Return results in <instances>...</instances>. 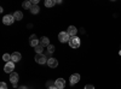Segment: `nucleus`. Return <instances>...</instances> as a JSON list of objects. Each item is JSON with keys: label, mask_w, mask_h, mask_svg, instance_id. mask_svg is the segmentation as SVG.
<instances>
[{"label": "nucleus", "mask_w": 121, "mask_h": 89, "mask_svg": "<svg viewBox=\"0 0 121 89\" xmlns=\"http://www.w3.org/2000/svg\"><path fill=\"white\" fill-rule=\"evenodd\" d=\"M58 40H59V42L65 43V42H69L70 36H69V34H68L67 31H60V33L58 34Z\"/></svg>", "instance_id": "nucleus-1"}, {"label": "nucleus", "mask_w": 121, "mask_h": 89, "mask_svg": "<svg viewBox=\"0 0 121 89\" xmlns=\"http://www.w3.org/2000/svg\"><path fill=\"white\" fill-rule=\"evenodd\" d=\"M80 39L78 36H73V37H70V40H69V46L72 47V48H79L80 47Z\"/></svg>", "instance_id": "nucleus-2"}, {"label": "nucleus", "mask_w": 121, "mask_h": 89, "mask_svg": "<svg viewBox=\"0 0 121 89\" xmlns=\"http://www.w3.org/2000/svg\"><path fill=\"white\" fill-rule=\"evenodd\" d=\"M13 22H15L13 15H6V16L3 17V23H4L5 25H11Z\"/></svg>", "instance_id": "nucleus-3"}, {"label": "nucleus", "mask_w": 121, "mask_h": 89, "mask_svg": "<svg viewBox=\"0 0 121 89\" xmlns=\"http://www.w3.org/2000/svg\"><path fill=\"white\" fill-rule=\"evenodd\" d=\"M13 69H15V63H13V62H9V63H6L5 66H4V71H5L6 74H12V72H13Z\"/></svg>", "instance_id": "nucleus-4"}, {"label": "nucleus", "mask_w": 121, "mask_h": 89, "mask_svg": "<svg viewBox=\"0 0 121 89\" xmlns=\"http://www.w3.org/2000/svg\"><path fill=\"white\" fill-rule=\"evenodd\" d=\"M35 62L38 63V64H40V65H43V64H45V63H47V60H46V55L45 54H36L35 55Z\"/></svg>", "instance_id": "nucleus-5"}, {"label": "nucleus", "mask_w": 121, "mask_h": 89, "mask_svg": "<svg viewBox=\"0 0 121 89\" xmlns=\"http://www.w3.org/2000/svg\"><path fill=\"white\" fill-rule=\"evenodd\" d=\"M18 80H19V77H18V74H17V72L10 74V82L13 84V87H17V82H18Z\"/></svg>", "instance_id": "nucleus-6"}, {"label": "nucleus", "mask_w": 121, "mask_h": 89, "mask_svg": "<svg viewBox=\"0 0 121 89\" xmlns=\"http://www.w3.org/2000/svg\"><path fill=\"white\" fill-rule=\"evenodd\" d=\"M47 65H48V67L55 69V67L58 66V60H57L56 58H48L47 59Z\"/></svg>", "instance_id": "nucleus-7"}, {"label": "nucleus", "mask_w": 121, "mask_h": 89, "mask_svg": "<svg viewBox=\"0 0 121 89\" xmlns=\"http://www.w3.org/2000/svg\"><path fill=\"white\" fill-rule=\"evenodd\" d=\"M29 45L32 46V47H38L40 43H39V40H38V37H36V35H32L30 36V40H29Z\"/></svg>", "instance_id": "nucleus-8"}, {"label": "nucleus", "mask_w": 121, "mask_h": 89, "mask_svg": "<svg viewBox=\"0 0 121 89\" xmlns=\"http://www.w3.org/2000/svg\"><path fill=\"white\" fill-rule=\"evenodd\" d=\"M55 87L57 89H63L65 87V81L63 80V78H58V80H56V82H55Z\"/></svg>", "instance_id": "nucleus-9"}, {"label": "nucleus", "mask_w": 121, "mask_h": 89, "mask_svg": "<svg viewBox=\"0 0 121 89\" xmlns=\"http://www.w3.org/2000/svg\"><path fill=\"white\" fill-rule=\"evenodd\" d=\"M21 59H22V55L19 52H15L11 54V62H13V63H18Z\"/></svg>", "instance_id": "nucleus-10"}, {"label": "nucleus", "mask_w": 121, "mask_h": 89, "mask_svg": "<svg viewBox=\"0 0 121 89\" xmlns=\"http://www.w3.org/2000/svg\"><path fill=\"white\" fill-rule=\"evenodd\" d=\"M79 81H80V75L79 74H73L72 76H70V84L72 85L76 84Z\"/></svg>", "instance_id": "nucleus-11"}, {"label": "nucleus", "mask_w": 121, "mask_h": 89, "mask_svg": "<svg viewBox=\"0 0 121 89\" xmlns=\"http://www.w3.org/2000/svg\"><path fill=\"white\" fill-rule=\"evenodd\" d=\"M67 33L69 34V36L70 37H73V36H76V33H78V29L74 27V25H70L69 28H68V30H67Z\"/></svg>", "instance_id": "nucleus-12"}, {"label": "nucleus", "mask_w": 121, "mask_h": 89, "mask_svg": "<svg viewBox=\"0 0 121 89\" xmlns=\"http://www.w3.org/2000/svg\"><path fill=\"white\" fill-rule=\"evenodd\" d=\"M40 45H43L44 47H48V46H50V40H48V37H46V36L41 37V41H40Z\"/></svg>", "instance_id": "nucleus-13"}, {"label": "nucleus", "mask_w": 121, "mask_h": 89, "mask_svg": "<svg viewBox=\"0 0 121 89\" xmlns=\"http://www.w3.org/2000/svg\"><path fill=\"white\" fill-rule=\"evenodd\" d=\"M13 18H15V21H21V19L23 18V13L21 11H16L13 13Z\"/></svg>", "instance_id": "nucleus-14"}, {"label": "nucleus", "mask_w": 121, "mask_h": 89, "mask_svg": "<svg viewBox=\"0 0 121 89\" xmlns=\"http://www.w3.org/2000/svg\"><path fill=\"white\" fill-rule=\"evenodd\" d=\"M39 11H40V7L38 5H32V7H30V12H32L33 15L39 13Z\"/></svg>", "instance_id": "nucleus-15"}, {"label": "nucleus", "mask_w": 121, "mask_h": 89, "mask_svg": "<svg viewBox=\"0 0 121 89\" xmlns=\"http://www.w3.org/2000/svg\"><path fill=\"white\" fill-rule=\"evenodd\" d=\"M34 49H35L36 54H41V53H43V51H44V46H43V45H39V46H38V47H35Z\"/></svg>", "instance_id": "nucleus-16"}, {"label": "nucleus", "mask_w": 121, "mask_h": 89, "mask_svg": "<svg viewBox=\"0 0 121 89\" xmlns=\"http://www.w3.org/2000/svg\"><path fill=\"white\" fill-rule=\"evenodd\" d=\"M32 5H33V4H32V3H30V1H24V3L22 4V6H23V8H26V10H28V8L30 10V7H32Z\"/></svg>", "instance_id": "nucleus-17"}, {"label": "nucleus", "mask_w": 121, "mask_h": 89, "mask_svg": "<svg viewBox=\"0 0 121 89\" xmlns=\"http://www.w3.org/2000/svg\"><path fill=\"white\" fill-rule=\"evenodd\" d=\"M55 4H56V3L53 1V0H46V1H45V6H46V7H52Z\"/></svg>", "instance_id": "nucleus-18"}, {"label": "nucleus", "mask_w": 121, "mask_h": 89, "mask_svg": "<svg viewBox=\"0 0 121 89\" xmlns=\"http://www.w3.org/2000/svg\"><path fill=\"white\" fill-rule=\"evenodd\" d=\"M3 59L6 62V63H9V62H11V54H9V53H5L4 55H3Z\"/></svg>", "instance_id": "nucleus-19"}, {"label": "nucleus", "mask_w": 121, "mask_h": 89, "mask_svg": "<svg viewBox=\"0 0 121 89\" xmlns=\"http://www.w3.org/2000/svg\"><path fill=\"white\" fill-rule=\"evenodd\" d=\"M47 48V52L50 53V54H52L53 52H55V46H52V45H50L48 47H46Z\"/></svg>", "instance_id": "nucleus-20"}, {"label": "nucleus", "mask_w": 121, "mask_h": 89, "mask_svg": "<svg viewBox=\"0 0 121 89\" xmlns=\"http://www.w3.org/2000/svg\"><path fill=\"white\" fill-rule=\"evenodd\" d=\"M0 87H1L0 89H7V85H6L5 82H1V83H0Z\"/></svg>", "instance_id": "nucleus-21"}, {"label": "nucleus", "mask_w": 121, "mask_h": 89, "mask_svg": "<svg viewBox=\"0 0 121 89\" xmlns=\"http://www.w3.org/2000/svg\"><path fill=\"white\" fill-rule=\"evenodd\" d=\"M84 89H95V87H93L92 84H87V85L84 87Z\"/></svg>", "instance_id": "nucleus-22"}, {"label": "nucleus", "mask_w": 121, "mask_h": 89, "mask_svg": "<svg viewBox=\"0 0 121 89\" xmlns=\"http://www.w3.org/2000/svg\"><path fill=\"white\" fill-rule=\"evenodd\" d=\"M53 85H55V82H52V81H48L47 82V88L48 87H53Z\"/></svg>", "instance_id": "nucleus-23"}, {"label": "nucleus", "mask_w": 121, "mask_h": 89, "mask_svg": "<svg viewBox=\"0 0 121 89\" xmlns=\"http://www.w3.org/2000/svg\"><path fill=\"white\" fill-rule=\"evenodd\" d=\"M47 89H57V88H56V87H55V85H53V87H48V88H47Z\"/></svg>", "instance_id": "nucleus-24"}, {"label": "nucleus", "mask_w": 121, "mask_h": 89, "mask_svg": "<svg viewBox=\"0 0 121 89\" xmlns=\"http://www.w3.org/2000/svg\"><path fill=\"white\" fill-rule=\"evenodd\" d=\"M18 89H27V87H24V85H23V87H19Z\"/></svg>", "instance_id": "nucleus-25"}, {"label": "nucleus", "mask_w": 121, "mask_h": 89, "mask_svg": "<svg viewBox=\"0 0 121 89\" xmlns=\"http://www.w3.org/2000/svg\"><path fill=\"white\" fill-rule=\"evenodd\" d=\"M119 54H120V55H121V51H120V52H119Z\"/></svg>", "instance_id": "nucleus-26"}]
</instances>
